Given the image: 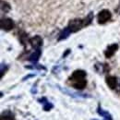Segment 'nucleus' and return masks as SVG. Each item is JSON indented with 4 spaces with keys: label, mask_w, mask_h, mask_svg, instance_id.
<instances>
[{
    "label": "nucleus",
    "mask_w": 120,
    "mask_h": 120,
    "mask_svg": "<svg viewBox=\"0 0 120 120\" xmlns=\"http://www.w3.org/2000/svg\"><path fill=\"white\" fill-rule=\"evenodd\" d=\"M87 85V81L85 79H81V80H78V81H74L73 83V87L78 89V90H82L86 87Z\"/></svg>",
    "instance_id": "9"
},
{
    "label": "nucleus",
    "mask_w": 120,
    "mask_h": 120,
    "mask_svg": "<svg viewBox=\"0 0 120 120\" xmlns=\"http://www.w3.org/2000/svg\"><path fill=\"white\" fill-rule=\"evenodd\" d=\"M106 84L109 86L110 89H116L117 85V79L114 76H108L106 77Z\"/></svg>",
    "instance_id": "7"
},
{
    "label": "nucleus",
    "mask_w": 120,
    "mask_h": 120,
    "mask_svg": "<svg viewBox=\"0 0 120 120\" xmlns=\"http://www.w3.org/2000/svg\"><path fill=\"white\" fill-rule=\"evenodd\" d=\"M117 48H118V45H116V44H114V45L108 46V47H107V49L105 50V56H106L107 58H109V57L113 56H114V54L116 52Z\"/></svg>",
    "instance_id": "6"
},
{
    "label": "nucleus",
    "mask_w": 120,
    "mask_h": 120,
    "mask_svg": "<svg viewBox=\"0 0 120 120\" xmlns=\"http://www.w3.org/2000/svg\"><path fill=\"white\" fill-rule=\"evenodd\" d=\"M85 77H86V72L84 70L78 69V70H75L73 72V74L71 76V79L74 81H78V80L85 79Z\"/></svg>",
    "instance_id": "4"
},
{
    "label": "nucleus",
    "mask_w": 120,
    "mask_h": 120,
    "mask_svg": "<svg viewBox=\"0 0 120 120\" xmlns=\"http://www.w3.org/2000/svg\"><path fill=\"white\" fill-rule=\"evenodd\" d=\"M40 56H41V50L40 49H37L30 56L29 60L32 61V62H36V61H38V59L40 58Z\"/></svg>",
    "instance_id": "11"
},
{
    "label": "nucleus",
    "mask_w": 120,
    "mask_h": 120,
    "mask_svg": "<svg viewBox=\"0 0 120 120\" xmlns=\"http://www.w3.org/2000/svg\"><path fill=\"white\" fill-rule=\"evenodd\" d=\"M51 108H53V105L49 104L48 102H47V104L45 105V106H44V110H45V111H49Z\"/></svg>",
    "instance_id": "13"
},
{
    "label": "nucleus",
    "mask_w": 120,
    "mask_h": 120,
    "mask_svg": "<svg viewBox=\"0 0 120 120\" xmlns=\"http://www.w3.org/2000/svg\"><path fill=\"white\" fill-rule=\"evenodd\" d=\"M97 112H98V114L102 116V117H104L105 120H113V117H112V116L108 113V112H106L105 110H103L100 106L98 107V110H97Z\"/></svg>",
    "instance_id": "8"
},
{
    "label": "nucleus",
    "mask_w": 120,
    "mask_h": 120,
    "mask_svg": "<svg viewBox=\"0 0 120 120\" xmlns=\"http://www.w3.org/2000/svg\"><path fill=\"white\" fill-rule=\"evenodd\" d=\"M111 12L107 9H104L98 14V22L100 24H105L111 19Z\"/></svg>",
    "instance_id": "3"
},
{
    "label": "nucleus",
    "mask_w": 120,
    "mask_h": 120,
    "mask_svg": "<svg viewBox=\"0 0 120 120\" xmlns=\"http://www.w3.org/2000/svg\"><path fill=\"white\" fill-rule=\"evenodd\" d=\"M0 25H1V29L4 30H12L14 28V22L11 19H8V18H4L1 19V22H0Z\"/></svg>",
    "instance_id": "2"
},
{
    "label": "nucleus",
    "mask_w": 120,
    "mask_h": 120,
    "mask_svg": "<svg viewBox=\"0 0 120 120\" xmlns=\"http://www.w3.org/2000/svg\"><path fill=\"white\" fill-rule=\"evenodd\" d=\"M91 18H92V15L90 14L84 19H72V20L69 21L68 28L71 32H76V31L79 30L80 29H82L83 27L89 25L90 23V21H91Z\"/></svg>",
    "instance_id": "1"
},
{
    "label": "nucleus",
    "mask_w": 120,
    "mask_h": 120,
    "mask_svg": "<svg viewBox=\"0 0 120 120\" xmlns=\"http://www.w3.org/2000/svg\"><path fill=\"white\" fill-rule=\"evenodd\" d=\"M71 31L68 30V28H67L66 30H64L62 32H61V34H60V37L58 40H62V39H66L68 35H69V33H70Z\"/></svg>",
    "instance_id": "12"
},
{
    "label": "nucleus",
    "mask_w": 120,
    "mask_h": 120,
    "mask_svg": "<svg viewBox=\"0 0 120 120\" xmlns=\"http://www.w3.org/2000/svg\"><path fill=\"white\" fill-rule=\"evenodd\" d=\"M30 44L33 48L39 49L43 45V39L40 36H34L33 38H31L30 40Z\"/></svg>",
    "instance_id": "5"
},
{
    "label": "nucleus",
    "mask_w": 120,
    "mask_h": 120,
    "mask_svg": "<svg viewBox=\"0 0 120 120\" xmlns=\"http://www.w3.org/2000/svg\"><path fill=\"white\" fill-rule=\"evenodd\" d=\"M0 120H14V115L10 111H6L1 115Z\"/></svg>",
    "instance_id": "10"
}]
</instances>
